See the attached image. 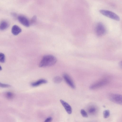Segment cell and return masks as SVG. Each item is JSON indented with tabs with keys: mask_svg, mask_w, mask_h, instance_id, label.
<instances>
[{
	"mask_svg": "<svg viewBox=\"0 0 122 122\" xmlns=\"http://www.w3.org/2000/svg\"><path fill=\"white\" fill-rule=\"evenodd\" d=\"M109 98L110 100L113 102L119 105L122 104V96L120 94H111L109 95Z\"/></svg>",
	"mask_w": 122,
	"mask_h": 122,
	"instance_id": "cell-4",
	"label": "cell"
},
{
	"mask_svg": "<svg viewBox=\"0 0 122 122\" xmlns=\"http://www.w3.org/2000/svg\"><path fill=\"white\" fill-rule=\"evenodd\" d=\"M108 80L107 79H104L92 85L89 87L91 90H94L102 87L107 84Z\"/></svg>",
	"mask_w": 122,
	"mask_h": 122,
	"instance_id": "cell-5",
	"label": "cell"
},
{
	"mask_svg": "<svg viewBox=\"0 0 122 122\" xmlns=\"http://www.w3.org/2000/svg\"><path fill=\"white\" fill-rule=\"evenodd\" d=\"M47 82V81L46 80L44 79H41L31 83V85L33 87H36L41 84L46 83Z\"/></svg>",
	"mask_w": 122,
	"mask_h": 122,
	"instance_id": "cell-10",
	"label": "cell"
},
{
	"mask_svg": "<svg viewBox=\"0 0 122 122\" xmlns=\"http://www.w3.org/2000/svg\"><path fill=\"white\" fill-rule=\"evenodd\" d=\"M80 112L81 115L83 117H88V114L86 112L84 109H81Z\"/></svg>",
	"mask_w": 122,
	"mask_h": 122,
	"instance_id": "cell-17",
	"label": "cell"
},
{
	"mask_svg": "<svg viewBox=\"0 0 122 122\" xmlns=\"http://www.w3.org/2000/svg\"><path fill=\"white\" fill-rule=\"evenodd\" d=\"M63 77L65 81L69 86L72 88H75V85L73 81L68 75L64 74Z\"/></svg>",
	"mask_w": 122,
	"mask_h": 122,
	"instance_id": "cell-7",
	"label": "cell"
},
{
	"mask_svg": "<svg viewBox=\"0 0 122 122\" xmlns=\"http://www.w3.org/2000/svg\"><path fill=\"white\" fill-rule=\"evenodd\" d=\"M99 12L101 14L107 17L116 21H119L120 20L119 16L114 12L105 10H100Z\"/></svg>",
	"mask_w": 122,
	"mask_h": 122,
	"instance_id": "cell-2",
	"label": "cell"
},
{
	"mask_svg": "<svg viewBox=\"0 0 122 122\" xmlns=\"http://www.w3.org/2000/svg\"><path fill=\"white\" fill-rule=\"evenodd\" d=\"M18 19L22 25L26 27L29 26L30 25V21L25 16L20 15L18 17Z\"/></svg>",
	"mask_w": 122,
	"mask_h": 122,
	"instance_id": "cell-6",
	"label": "cell"
},
{
	"mask_svg": "<svg viewBox=\"0 0 122 122\" xmlns=\"http://www.w3.org/2000/svg\"><path fill=\"white\" fill-rule=\"evenodd\" d=\"M60 102L67 112L69 114H71L72 112V109L71 106L68 103L62 100H61Z\"/></svg>",
	"mask_w": 122,
	"mask_h": 122,
	"instance_id": "cell-8",
	"label": "cell"
},
{
	"mask_svg": "<svg viewBox=\"0 0 122 122\" xmlns=\"http://www.w3.org/2000/svg\"><path fill=\"white\" fill-rule=\"evenodd\" d=\"M104 117L106 118L108 117L110 115V112L109 110H107L104 111L103 113Z\"/></svg>",
	"mask_w": 122,
	"mask_h": 122,
	"instance_id": "cell-15",
	"label": "cell"
},
{
	"mask_svg": "<svg viewBox=\"0 0 122 122\" xmlns=\"http://www.w3.org/2000/svg\"><path fill=\"white\" fill-rule=\"evenodd\" d=\"M5 97L7 99L11 100L13 99L14 97V94L12 92H7L5 93Z\"/></svg>",
	"mask_w": 122,
	"mask_h": 122,
	"instance_id": "cell-12",
	"label": "cell"
},
{
	"mask_svg": "<svg viewBox=\"0 0 122 122\" xmlns=\"http://www.w3.org/2000/svg\"><path fill=\"white\" fill-rule=\"evenodd\" d=\"M95 31L97 35L100 37L105 35L106 32V30L104 25L101 22H98L96 25Z\"/></svg>",
	"mask_w": 122,
	"mask_h": 122,
	"instance_id": "cell-3",
	"label": "cell"
},
{
	"mask_svg": "<svg viewBox=\"0 0 122 122\" xmlns=\"http://www.w3.org/2000/svg\"><path fill=\"white\" fill-rule=\"evenodd\" d=\"M57 59L54 56L47 55H45L42 58L39 65L40 67L50 66L54 65L56 62Z\"/></svg>",
	"mask_w": 122,
	"mask_h": 122,
	"instance_id": "cell-1",
	"label": "cell"
},
{
	"mask_svg": "<svg viewBox=\"0 0 122 122\" xmlns=\"http://www.w3.org/2000/svg\"><path fill=\"white\" fill-rule=\"evenodd\" d=\"M11 86L8 84H3L0 82V87L3 88H8L10 87Z\"/></svg>",
	"mask_w": 122,
	"mask_h": 122,
	"instance_id": "cell-19",
	"label": "cell"
},
{
	"mask_svg": "<svg viewBox=\"0 0 122 122\" xmlns=\"http://www.w3.org/2000/svg\"><path fill=\"white\" fill-rule=\"evenodd\" d=\"M2 70V68L1 66H0V71Z\"/></svg>",
	"mask_w": 122,
	"mask_h": 122,
	"instance_id": "cell-21",
	"label": "cell"
},
{
	"mask_svg": "<svg viewBox=\"0 0 122 122\" xmlns=\"http://www.w3.org/2000/svg\"><path fill=\"white\" fill-rule=\"evenodd\" d=\"M97 112V109L95 107L92 106L88 109V112L91 114H94Z\"/></svg>",
	"mask_w": 122,
	"mask_h": 122,
	"instance_id": "cell-13",
	"label": "cell"
},
{
	"mask_svg": "<svg viewBox=\"0 0 122 122\" xmlns=\"http://www.w3.org/2000/svg\"><path fill=\"white\" fill-rule=\"evenodd\" d=\"M5 56L4 54L2 53H0V62L4 63L5 61Z\"/></svg>",
	"mask_w": 122,
	"mask_h": 122,
	"instance_id": "cell-16",
	"label": "cell"
},
{
	"mask_svg": "<svg viewBox=\"0 0 122 122\" xmlns=\"http://www.w3.org/2000/svg\"><path fill=\"white\" fill-rule=\"evenodd\" d=\"M62 81L61 78L59 76H56L53 79L54 82L56 83H58L61 82Z\"/></svg>",
	"mask_w": 122,
	"mask_h": 122,
	"instance_id": "cell-14",
	"label": "cell"
},
{
	"mask_svg": "<svg viewBox=\"0 0 122 122\" xmlns=\"http://www.w3.org/2000/svg\"><path fill=\"white\" fill-rule=\"evenodd\" d=\"M21 29L20 27L16 25H13L11 29V32L14 35H18L21 31Z\"/></svg>",
	"mask_w": 122,
	"mask_h": 122,
	"instance_id": "cell-9",
	"label": "cell"
},
{
	"mask_svg": "<svg viewBox=\"0 0 122 122\" xmlns=\"http://www.w3.org/2000/svg\"><path fill=\"white\" fill-rule=\"evenodd\" d=\"M37 20V17L35 15L33 16L31 19L30 23V25H32L35 23Z\"/></svg>",
	"mask_w": 122,
	"mask_h": 122,
	"instance_id": "cell-18",
	"label": "cell"
},
{
	"mask_svg": "<svg viewBox=\"0 0 122 122\" xmlns=\"http://www.w3.org/2000/svg\"><path fill=\"white\" fill-rule=\"evenodd\" d=\"M9 23L5 20L2 21L0 23V30H3L6 29L9 26Z\"/></svg>",
	"mask_w": 122,
	"mask_h": 122,
	"instance_id": "cell-11",
	"label": "cell"
},
{
	"mask_svg": "<svg viewBox=\"0 0 122 122\" xmlns=\"http://www.w3.org/2000/svg\"><path fill=\"white\" fill-rule=\"evenodd\" d=\"M52 120V118L51 117H49L46 118L45 122H51Z\"/></svg>",
	"mask_w": 122,
	"mask_h": 122,
	"instance_id": "cell-20",
	"label": "cell"
}]
</instances>
